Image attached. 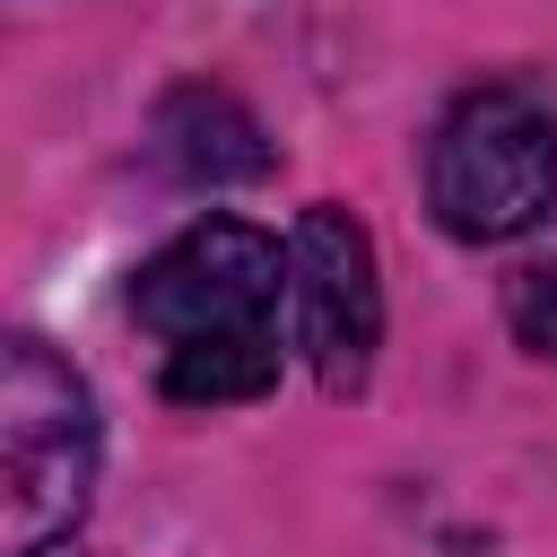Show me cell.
I'll use <instances>...</instances> for the list:
<instances>
[{
    "instance_id": "2",
    "label": "cell",
    "mask_w": 557,
    "mask_h": 557,
    "mask_svg": "<svg viewBox=\"0 0 557 557\" xmlns=\"http://www.w3.org/2000/svg\"><path fill=\"white\" fill-rule=\"evenodd\" d=\"M96 392L44 339L0 348V557H52L96 505Z\"/></svg>"
},
{
    "instance_id": "3",
    "label": "cell",
    "mask_w": 557,
    "mask_h": 557,
    "mask_svg": "<svg viewBox=\"0 0 557 557\" xmlns=\"http://www.w3.org/2000/svg\"><path fill=\"white\" fill-rule=\"evenodd\" d=\"M426 209L453 244H513L557 209V104L531 78L461 87L426 139Z\"/></svg>"
},
{
    "instance_id": "6",
    "label": "cell",
    "mask_w": 557,
    "mask_h": 557,
    "mask_svg": "<svg viewBox=\"0 0 557 557\" xmlns=\"http://www.w3.org/2000/svg\"><path fill=\"white\" fill-rule=\"evenodd\" d=\"M505 322H513V339H522L540 366H557V252H548V261H522V270L505 278Z\"/></svg>"
},
{
    "instance_id": "1",
    "label": "cell",
    "mask_w": 557,
    "mask_h": 557,
    "mask_svg": "<svg viewBox=\"0 0 557 557\" xmlns=\"http://www.w3.org/2000/svg\"><path fill=\"white\" fill-rule=\"evenodd\" d=\"M131 322L157 348V383L183 409H235L278 392V313H287V244L235 209L174 226L131 270Z\"/></svg>"
},
{
    "instance_id": "5",
    "label": "cell",
    "mask_w": 557,
    "mask_h": 557,
    "mask_svg": "<svg viewBox=\"0 0 557 557\" xmlns=\"http://www.w3.org/2000/svg\"><path fill=\"white\" fill-rule=\"evenodd\" d=\"M148 148H157V165H165L174 183H191V191H235V183H261V174H270L261 122H252L226 87H209V78H183V87L157 104Z\"/></svg>"
},
{
    "instance_id": "4",
    "label": "cell",
    "mask_w": 557,
    "mask_h": 557,
    "mask_svg": "<svg viewBox=\"0 0 557 557\" xmlns=\"http://www.w3.org/2000/svg\"><path fill=\"white\" fill-rule=\"evenodd\" d=\"M287 313H296V348L313 366L322 392H366L374 348H383V270H374V235L357 209L313 200L287 235Z\"/></svg>"
}]
</instances>
